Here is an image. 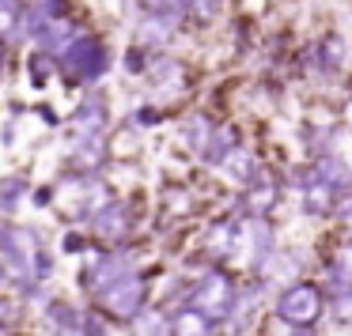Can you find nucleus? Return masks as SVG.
<instances>
[{
	"label": "nucleus",
	"instance_id": "1",
	"mask_svg": "<svg viewBox=\"0 0 352 336\" xmlns=\"http://www.w3.org/2000/svg\"><path fill=\"white\" fill-rule=\"evenodd\" d=\"M110 69H114V49H110V42L102 34L87 31V27L76 34L69 53L57 61V76L69 80L80 91H99L102 80L110 76Z\"/></svg>",
	"mask_w": 352,
	"mask_h": 336
},
{
	"label": "nucleus",
	"instance_id": "2",
	"mask_svg": "<svg viewBox=\"0 0 352 336\" xmlns=\"http://www.w3.org/2000/svg\"><path fill=\"white\" fill-rule=\"evenodd\" d=\"M269 317L280 328H318L329 317V295L318 283V276H307L276 291L269 302Z\"/></svg>",
	"mask_w": 352,
	"mask_h": 336
},
{
	"label": "nucleus",
	"instance_id": "3",
	"mask_svg": "<svg viewBox=\"0 0 352 336\" xmlns=\"http://www.w3.org/2000/svg\"><path fill=\"white\" fill-rule=\"evenodd\" d=\"M155 272H160V265H155V268H140V272L125 276V280L114 283V287L99 291V295L91 298V306H99L114 328L133 325V321H137L140 313L155 302V283H152Z\"/></svg>",
	"mask_w": 352,
	"mask_h": 336
},
{
	"label": "nucleus",
	"instance_id": "4",
	"mask_svg": "<svg viewBox=\"0 0 352 336\" xmlns=\"http://www.w3.org/2000/svg\"><path fill=\"white\" fill-rule=\"evenodd\" d=\"M114 114H110V102L102 91H84L69 117V132H65V144L72 152H87V147H102L114 136Z\"/></svg>",
	"mask_w": 352,
	"mask_h": 336
},
{
	"label": "nucleus",
	"instance_id": "5",
	"mask_svg": "<svg viewBox=\"0 0 352 336\" xmlns=\"http://www.w3.org/2000/svg\"><path fill=\"white\" fill-rule=\"evenodd\" d=\"M239 283H243V272L239 268H228V265H208L201 272L190 276V295L186 302L197 306L201 313L216 317L223 325V317L231 313V302L239 295Z\"/></svg>",
	"mask_w": 352,
	"mask_h": 336
},
{
	"label": "nucleus",
	"instance_id": "6",
	"mask_svg": "<svg viewBox=\"0 0 352 336\" xmlns=\"http://www.w3.org/2000/svg\"><path fill=\"white\" fill-rule=\"evenodd\" d=\"M243 245H246V219L239 212H220L201 227L197 235V253L208 265H228L235 268L243 261Z\"/></svg>",
	"mask_w": 352,
	"mask_h": 336
},
{
	"label": "nucleus",
	"instance_id": "7",
	"mask_svg": "<svg viewBox=\"0 0 352 336\" xmlns=\"http://www.w3.org/2000/svg\"><path fill=\"white\" fill-rule=\"evenodd\" d=\"M140 223H144L140 197H122V193H118V197L91 219L87 235H91L99 245H129V242H137Z\"/></svg>",
	"mask_w": 352,
	"mask_h": 336
},
{
	"label": "nucleus",
	"instance_id": "8",
	"mask_svg": "<svg viewBox=\"0 0 352 336\" xmlns=\"http://www.w3.org/2000/svg\"><path fill=\"white\" fill-rule=\"evenodd\" d=\"M349 57H352V42L337 31H326L299 49V69L311 80H341L349 72Z\"/></svg>",
	"mask_w": 352,
	"mask_h": 336
},
{
	"label": "nucleus",
	"instance_id": "9",
	"mask_svg": "<svg viewBox=\"0 0 352 336\" xmlns=\"http://www.w3.org/2000/svg\"><path fill=\"white\" fill-rule=\"evenodd\" d=\"M269 302H273L269 283L258 280V276H243L239 295H235V302H231V313L223 317V336H250V333H258V321L265 317Z\"/></svg>",
	"mask_w": 352,
	"mask_h": 336
},
{
	"label": "nucleus",
	"instance_id": "10",
	"mask_svg": "<svg viewBox=\"0 0 352 336\" xmlns=\"http://www.w3.org/2000/svg\"><path fill=\"white\" fill-rule=\"evenodd\" d=\"M284 189H288L284 174H280V170H273V167H265L258 182H250L243 193H235L231 212H239L243 219H273L276 208L284 204Z\"/></svg>",
	"mask_w": 352,
	"mask_h": 336
},
{
	"label": "nucleus",
	"instance_id": "11",
	"mask_svg": "<svg viewBox=\"0 0 352 336\" xmlns=\"http://www.w3.org/2000/svg\"><path fill=\"white\" fill-rule=\"evenodd\" d=\"M144 84H148V91H152L155 99L170 102V99H182V95L193 87V72H190V64H186L182 57L167 49V53H152L148 72H144Z\"/></svg>",
	"mask_w": 352,
	"mask_h": 336
},
{
	"label": "nucleus",
	"instance_id": "12",
	"mask_svg": "<svg viewBox=\"0 0 352 336\" xmlns=\"http://www.w3.org/2000/svg\"><path fill=\"white\" fill-rule=\"evenodd\" d=\"M280 230H276L273 219H246V245H243V276H265V268L273 265L276 250H280Z\"/></svg>",
	"mask_w": 352,
	"mask_h": 336
},
{
	"label": "nucleus",
	"instance_id": "13",
	"mask_svg": "<svg viewBox=\"0 0 352 336\" xmlns=\"http://www.w3.org/2000/svg\"><path fill=\"white\" fill-rule=\"evenodd\" d=\"M311 272H318V257H314L307 245H299V242H284L280 250H276V257H273V265L265 268V276L261 280L269 283V291H280V287H288V283H299V280H307Z\"/></svg>",
	"mask_w": 352,
	"mask_h": 336
},
{
	"label": "nucleus",
	"instance_id": "14",
	"mask_svg": "<svg viewBox=\"0 0 352 336\" xmlns=\"http://www.w3.org/2000/svg\"><path fill=\"white\" fill-rule=\"evenodd\" d=\"M186 23L178 19H167V16H137L133 19V46L148 49V53H167L170 42L182 34Z\"/></svg>",
	"mask_w": 352,
	"mask_h": 336
},
{
	"label": "nucleus",
	"instance_id": "15",
	"mask_svg": "<svg viewBox=\"0 0 352 336\" xmlns=\"http://www.w3.org/2000/svg\"><path fill=\"white\" fill-rule=\"evenodd\" d=\"M42 325L50 336H80V321H84V302H72L69 295H50L46 306L38 310Z\"/></svg>",
	"mask_w": 352,
	"mask_h": 336
},
{
	"label": "nucleus",
	"instance_id": "16",
	"mask_svg": "<svg viewBox=\"0 0 352 336\" xmlns=\"http://www.w3.org/2000/svg\"><path fill=\"white\" fill-rule=\"evenodd\" d=\"M216 125H220V117H216V114H208V110H201V106L190 110V114L178 121V144H182L193 159H201V155H205V147L212 144Z\"/></svg>",
	"mask_w": 352,
	"mask_h": 336
},
{
	"label": "nucleus",
	"instance_id": "17",
	"mask_svg": "<svg viewBox=\"0 0 352 336\" xmlns=\"http://www.w3.org/2000/svg\"><path fill=\"white\" fill-rule=\"evenodd\" d=\"M167 336H223V325L208 313H201L197 306L182 302L167 310Z\"/></svg>",
	"mask_w": 352,
	"mask_h": 336
},
{
	"label": "nucleus",
	"instance_id": "18",
	"mask_svg": "<svg viewBox=\"0 0 352 336\" xmlns=\"http://www.w3.org/2000/svg\"><path fill=\"white\" fill-rule=\"evenodd\" d=\"M269 163H265V155L258 152L254 144H239L235 152L228 155V163L220 167V174L228 178L231 185H239V189H246L250 182H258L261 178V170H265Z\"/></svg>",
	"mask_w": 352,
	"mask_h": 336
},
{
	"label": "nucleus",
	"instance_id": "19",
	"mask_svg": "<svg viewBox=\"0 0 352 336\" xmlns=\"http://www.w3.org/2000/svg\"><path fill=\"white\" fill-rule=\"evenodd\" d=\"M239 144H246L243 140V129H239V121H231V117H220V125H216L212 132V144L205 147V155H201V167L205 170H220L223 163H228V155L235 152Z\"/></svg>",
	"mask_w": 352,
	"mask_h": 336
},
{
	"label": "nucleus",
	"instance_id": "20",
	"mask_svg": "<svg viewBox=\"0 0 352 336\" xmlns=\"http://www.w3.org/2000/svg\"><path fill=\"white\" fill-rule=\"evenodd\" d=\"M31 174L27 170H8V174H0V219H16L19 208L31 204Z\"/></svg>",
	"mask_w": 352,
	"mask_h": 336
},
{
	"label": "nucleus",
	"instance_id": "21",
	"mask_svg": "<svg viewBox=\"0 0 352 336\" xmlns=\"http://www.w3.org/2000/svg\"><path fill=\"white\" fill-rule=\"evenodd\" d=\"M76 19V4L72 0H27V42L50 23H65Z\"/></svg>",
	"mask_w": 352,
	"mask_h": 336
},
{
	"label": "nucleus",
	"instance_id": "22",
	"mask_svg": "<svg viewBox=\"0 0 352 336\" xmlns=\"http://www.w3.org/2000/svg\"><path fill=\"white\" fill-rule=\"evenodd\" d=\"M0 42L8 46L27 42V0H0Z\"/></svg>",
	"mask_w": 352,
	"mask_h": 336
},
{
	"label": "nucleus",
	"instance_id": "23",
	"mask_svg": "<svg viewBox=\"0 0 352 336\" xmlns=\"http://www.w3.org/2000/svg\"><path fill=\"white\" fill-rule=\"evenodd\" d=\"M307 163H311L314 178L333 185L337 193L352 189V159H344V155H322V159H307Z\"/></svg>",
	"mask_w": 352,
	"mask_h": 336
},
{
	"label": "nucleus",
	"instance_id": "24",
	"mask_svg": "<svg viewBox=\"0 0 352 336\" xmlns=\"http://www.w3.org/2000/svg\"><path fill=\"white\" fill-rule=\"evenodd\" d=\"M167 121V110L160 106L155 99H137L133 102V110L125 114V132H133V136H140V132H152L155 125Z\"/></svg>",
	"mask_w": 352,
	"mask_h": 336
},
{
	"label": "nucleus",
	"instance_id": "25",
	"mask_svg": "<svg viewBox=\"0 0 352 336\" xmlns=\"http://www.w3.org/2000/svg\"><path fill=\"white\" fill-rule=\"evenodd\" d=\"M163 212H170V223H182L197 212V193H190L186 185H167L163 189Z\"/></svg>",
	"mask_w": 352,
	"mask_h": 336
},
{
	"label": "nucleus",
	"instance_id": "26",
	"mask_svg": "<svg viewBox=\"0 0 352 336\" xmlns=\"http://www.w3.org/2000/svg\"><path fill=\"white\" fill-rule=\"evenodd\" d=\"M125 333L129 336H167V310L160 302H152L133 325H125Z\"/></svg>",
	"mask_w": 352,
	"mask_h": 336
},
{
	"label": "nucleus",
	"instance_id": "27",
	"mask_svg": "<svg viewBox=\"0 0 352 336\" xmlns=\"http://www.w3.org/2000/svg\"><path fill=\"white\" fill-rule=\"evenodd\" d=\"M91 245H95V238L84 227H65L61 238H57V253L61 257H76V261H84L91 253Z\"/></svg>",
	"mask_w": 352,
	"mask_h": 336
},
{
	"label": "nucleus",
	"instance_id": "28",
	"mask_svg": "<svg viewBox=\"0 0 352 336\" xmlns=\"http://www.w3.org/2000/svg\"><path fill=\"white\" fill-rule=\"evenodd\" d=\"M57 76V61L54 57H46L42 49H31L27 53V80H31V87H50V80Z\"/></svg>",
	"mask_w": 352,
	"mask_h": 336
},
{
	"label": "nucleus",
	"instance_id": "29",
	"mask_svg": "<svg viewBox=\"0 0 352 336\" xmlns=\"http://www.w3.org/2000/svg\"><path fill=\"white\" fill-rule=\"evenodd\" d=\"M220 16H223V0H186V19H190V27L205 31Z\"/></svg>",
	"mask_w": 352,
	"mask_h": 336
},
{
	"label": "nucleus",
	"instance_id": "30",
	"mask_svg": "<svg viewBox=\"0 0 352 336\" xmlns=\"http://www.w3.org/2000/svg\"><path fill=\"white\" fill-rule=\"evenodd\" d=\"M137 16H167L178 19V23H190L186 19V0H133Z\"/></svg>",
	"mask_w": 352,
	"mask_h": 336
},
{
	"label": "nucleus",
	"instance_id": "31",
	"mask_svg": "<svg viewBox=\"0 0 352 336\" xmlns=\"http://www.w3.org/2000/svg\"><path fill=\"white\" fill-rule=\"evenodd\" d=\"M148 61H152V53L148 49H140V46H125V53H122V61H118V69L125 72L129 80H144V72H148Z\"/></svg>",
	"mask_w": 352,
	"mask_h": 336
},
{
	"label": "nucleus",
	"instance_id": "32",
	"mask_svg": "<svg viewBox=\"0 0 352 336\" xmlns=\"http://www.w3.org/2000/svg\"><path fill=\"white\" fill-rule=\"evenodd\" d=\"M80 336H114V325L107 321V313L99 306L84 302V321H80Z\"/></svg>",
	"mask_w": 352,
	"mask_h": 336
},
{
	"label": "nucleus",
	"instance_id": "33",
	"mask_svg": "<svg viewBox=\"0 0 352 336\" xmlns=\"http://www.w3.org/2000/svg\"><path fill=\"white\" fill-rule=\"evenodd\" d=\"M329 317H333L341 328H352V287L329 295Z\"/></svg>",
	"mask_w": 352,
	"mask_h": 336
},
{
	"label": "nucleus",
	"instance_id": "34",
	"mask_svg": "<svg viewBox=\"0 0 352 336\" xmlns=\"http://www.w3.org/2000/svg\"><path fill=\"white\" fill-rule=\"evenodd\" d=\"M31 272H34V280H38V283H54V276H57V257L50 253V245H42V250L34 253Z\"/></svg>",
	"mask_w": 352,
	"mask_h": 336
},
{
	"label": "nucleus",
	"instance_id": "35",
	"mask_svg": "<svg viewBox=\"0 0 352 336\" xmlns=\"http://www.w3.org/2000/svg\"><path fill=\"white\" fill-rule=\"evenodd\" d=\"M57 204V185L54 182H46V185H34V193H31V208H38V212H46V208H54Z\"/></svg>",
	"mask_w": 352,
	"mask_h": 336
},
{
	"label": "nucleus",
	"instance_id": "36",
	"mask_svg": "<svg viewBox=\"0 0 352 336\" xmlns=\"http://www.w3.org/2000/svg\"><path fill=\"white\" fill-rule=\"evenodd\" d=\"M352 219V189L349 193H341V200H337V212H333V223L341 227V223H349Z\"/></svg>",
	"mask_w": 352,
	"mask_h": 336
},
{
	"label": "nucleus",
	"instance_id": "37",
	"mask_svg": "<svg viewBox=\"0 0 352 336\" xmlns=\"http://www.w3.org/2000/svg\"><path fill=\"white\" fill-rule=\"evenodd\" d=\"M34 114H38V117H42V121H46V125H50V129H57V125H61V117H57V114H54V106H34Z\"/></svg>",
	"mask_w": 352,
	"mask_h": 336
},
{
	"label": "nucleus",
	"instance_id": "38",
	"mask_svg": "<svg viewBox=\"0 0 352 336\" xmlns=\"http://www.w3.org/2000/svg\"><path fill=\"white\" fill-rule=\"evenodd\" d=\"M284 336H326V328H284Z\"/></svg>",
	"mask_w": 352,
	"mask_h": 336
},
{
	"label": "nucleus",
	"instance_id": "39",
	"mask_svg": "<svg viewBox=\"0 0 352 336\" xmlns=\"http://www.w3.org/2000/svg\"><path fill=\"white\" fill-rule=\"evenodd\" d=\"M8 53H12V46L0 42V80H4V69H8Z\"/></svg>",
	"mask_w": 352,
	"mask_h": 336
},
{
	"label": "nucleus",
	"instance_id": "40",
	"mask_svg": "<svg viewBox=\"0 0 352 336\" xmlns=\"http://www.w3.org/2000/svg\"><path fill=\"white\" fill-rule=\"evenodd\" d=\"M250 336H269V333H250Z\"/></svg>",
	"mask_w": 352,
	"mask_h": 336
}]
</instances>
